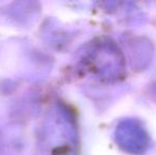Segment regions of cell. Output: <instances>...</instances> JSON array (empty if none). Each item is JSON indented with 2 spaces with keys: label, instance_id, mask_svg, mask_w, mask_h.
Wrapping results in <instances>:
<instances>
[{
  "label": "cell",
  "instance_id": "6da1fadb",
  "mask_svg": "<svg viewBox=\"0 0 156 155\" xmlns=\"http://www.w3.org/2000/svg\"><path fill=\"white\" fill-rule=\"evenodd\" d=\"M116 140L121 149L132 154L144 152L149 145V136L138 121L127 119L122 121L116 130Z\"/></svg>",
  "mask_w": 156,
  "mask_h": 155
}]
</instances>
